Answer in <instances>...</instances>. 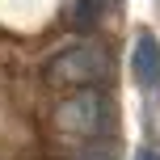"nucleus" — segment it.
Segmentation results:
<instances>
[{"label":"nucleus","instance_id":"nucleus-2","mask_svg":"<svg viewBox=\"0 0 160 160\" xmlns=\"http://www.w3.org/2000/svg\"><path fill=\"white\" fill-rule=\"evenodd\" d=\"M105 72H110V59L93 42H80L51 63V80H72V84H97Z\"/></svg>","mask_w":160,"mask_h":160},{"label":"nucleus","instance_id":"nucleus-1","mask_svg":"<svg viewBox=\"0 0 160 160\" xmlns=\"http://www.w3.org/2000/svg\"><path fill=\"white\" fill-rule=\"evenodd\" d=\"M55 122L68 131V135H80V139H93L105 131V122H110V114H105V97L93 93V88H80L76 97H68L63 105H59Z\"/></svg>","mask_w":160,"mask_h":160},{"label":"nucleus","instance_id":"nucleus-4","mask_svg":"<svg viewBox=\"0 0 160 160\" xmlns=\"http://www.w3.org/2000/svg\"><path fill=\"white\" fill-rule=\"evenodd\" d=\"M135 160H160V156H156V152H152V148H143V152H139V156H135Z\"/></svg>","mask_w":160,"mask_h":160},{"label":"nucleus","instance_id":"nucleus-3","mask_svg":"<svg viewBox=\"0 0 160 160\" xmlns=\"http://www.w3.org/2000/svg\"><path fill=\"white\" fill-rule=\"evenodd\" d=\"M131 68H135V80L143 88H160V42L152 38V34H139V38H135Z\"/></svg>","mask_w":160,"mask_h":160}]
</instances>
